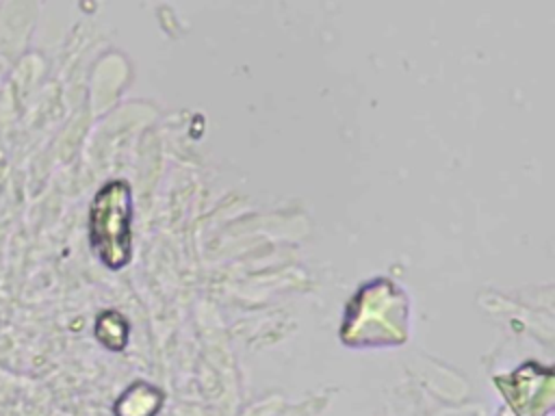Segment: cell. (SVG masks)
<instances>
[{
	"mask_svg": "<svg viewBox=\"0 0 555 416\" xmlns=\"http://www.w3.org/2000/svg\"><path fill=\"white\" fill-rule=\"evenodd\" d=\"M410 301L390 277L362 284L345 306L340 340L347 347H390L408 340Z\"/></svg>",
	"mask_w": 555,
	"mask_h": 416,
	"instance_id": "cell-1",
	"label": "cell"
},
{
	"mask_svg": "<svg viewBox=\"0 0 555 416\" xmlns=\"http://www.w3.org/2000/svg\"><path fill=\"white\" fill-rule=\"evenodd\" d=\"M89 240L113 271L132 258V191L126 180L106 182L89 208Z\"/></svg>",
	"mask_w": 555,
	"mask_h": 416,
	"instance_id": "cell-2",
	"label": "cell"
},
{
	"mask_svg": "<svg viewBox=\"0 0 555 416\" xmlns=\"http://www.w3.org/2000/svg\"><path fill=\"white\" fill-rule=\"evenodd\" d=\"M494 386L514 416H548L555 407V375L540 362L529 360L507 375H496Z\"/></svg>",
	"mask_w": 555,
	"mask_h": 416,
	"instance_id": "cell-3",
	"label": "cell"
},
{
	"mask_svg": "<svg viewBox=\"0 0 555 416\" xmlns=\"http://www.w3.org/2000/svg\"><path fill=\"white\" fill-rule=\"evenodd\" d=\"M165 403V394L150 381H132L115 401V416H156Z\"/></svg>",
	"mask_w": 555,
	"mask_h": 416,
	"instance_id": "cell-4",
	"label": "cell"
},
{
	"mask_svg": "<svg viewBox=\"0 0 555 416\" xmlns=\"http://www.w3.org/2000/svg\"><path fill=\"white\" fill-rule=\"evenodd\" d=\"M130 325L117 310H104L95 318V338L108 351H124L128 344Z\"/></svg>",
	"mask_w": 555,
	"mask_h": 416,
	"instance_id": "cell-5",
	"label": "cell"
}]
</instances>
